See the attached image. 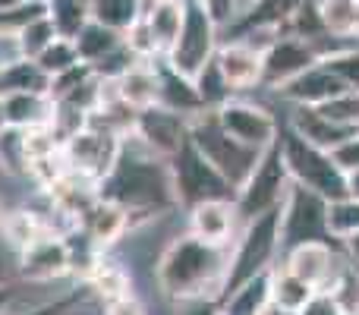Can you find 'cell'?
Segmentation results:
<instances>
[{
  "label": "cell",
  "mask_w": 359,
  "mask_h": 315,
  "mask_svg": "<svg viewBox=\"0 0 359 315\" xmlns=\"http://www.w3.org/2000/svg\"><path fill=\"white\" fill-rule=\"evenodd\" d=\"M101 315H149V306L142 303L139 293H130V297L111 300V303H101Z\"/></svg>",
  "instance_id": "42"
},
{
  "label": "cell",
  "mask_w": 359,
  "mask_h": 315,
  "mask_svg": "<svg viewBox=\"0 0 359 315\" xmlns=\"http://www.w3.org/2000/svg\"><path fill=\"white\" fill-rule=\"evenodd\" d=\"M19 259V281L29 284H54L73 274V255H69L67 236L44 234L35 246H29Z\"/></svg>",
  "instance_id": "14"
},
{
  "label": "cell",
  "mask_w": 359,
  "mask_h": 315,
  "mask_svg": "<svg viewBox=\"0 0 359 315\" xmlns=\"http://www.w3.org/2000/svg\"><path fill=\"white\" fill-rule=\"evenodd\" d=\"M215 63L221 69L224 82L233 95L252 92V88H262V69H265V51L252 48L246 41H236V38H227V41L217 48Z\"/></svg>",
  "instance_id": "16"
},
{
  "label": "cell",
  "mask_w": 359,
  "mask_h": 315,
  "mask_svg": "<svg viewBox=\"0 0 359 315\" xmlns=\"http://www.w3.org/2000/svg\"><path fill=\"white\" fill-rule=\"evenodd\" d=\"M297 315H344V312H341V306L334 303V297H331V293L316 290L309 297V303H306Z\"/></svg>",
  "instance_id": "44"
},
{
  "label": "cell",
  "mask_w": 359,
  "mask_h": 315,
  "mask_svg": "<svg viewBox=\"0 0 359 315\" xmlns=\"http://www.w3.org/2000/svg\"><path fill=\"white\" fill-rule=\"evenodd\" d=\"M41 16H48V0H6L0 4V32L19 35L25 25Z\"/></svg>",
  "instance_id": "33"
},
{
  "label": "cell",
  "mask_w": 359,
  "mask_h": 315,
  "mask_svg": "<svg viewBox=\"0 0 359 315\" xmlns=\"http://www.w3.org/2000/svg\"><path fill=\"white\" fill-rule=\"evenodd\" d=\"M133 136H136L151 155L170 161L183 149L186 139H189V120L168 111V107H149V111L136 114Z\"/></svg>",
  "instance_id": "13"
},
{
  "label": "cell",
  "mask_w": 359,
  "mask_h": 315,
  "mask_svg": "<svg viewBox=\"0 0 359 315\" xmlns=\"http://www.w3.org/2000/svg\"><path fill=\"white\" fill-rule=\"evenodd\" d=\"M322 63L350 88L359 92V48H337V51H325Z\"/></svg>",
  "instance_id": "37"
},
{
  "label": "cell",
  "mask_w": 359,
  "mask_h": 315,
  "mask_svg": "<svg viewBox=\"0 0 359 315\" xmlns=\"http://www.w3.org/2000/svg\"><path fill=\"white\" fill-rule=\"evenodd\" d=\"M19 60H25L19 35H13V32H0V73L10 69V67H16Z\"/></svg>",
  "instance_id": "43"
},
{
  "label": "cell",
  "mask_w": 359,
  "mask_h": 315,
  "mask_svg": "<svg viewBox=\"0 0 359 315\" xmlns=\"http://www.w3.org/2000/svg\"><path fill=\"white\" fill-rule=\"evenodd\" d=\"M174 315H221V300H186V303H174Z\"/></svg>",
  "instance_id": "45"
},
{
  "label": "cell",
  "mask_w": 359,
  "mask_h": 315,
  "mask_svg": "<svg viewBox=\"0 0 359 315\" xmlns=\"http://www.w3.org/2000/svg\"><path fill=\"white\" fill-rule=\"evenodd\" d=\"M318 19L328 38H341V41L359 38V0H322Z\"/></svg>",
  "instance_id": "27"
},
{
  "label": "cell",
  "mask_w": 359,
  "mask_h": 315,
  "mask_svg": "<svg viewBox=\"0 0 359 315\" xmlns=\"http://www.w3.org/2000/svg\"><path fill=\"white\" fill-rule=\"evenodd\" d=\"M158 107H168V111H174L186 120H192L196 114L205 111L202 98L196 92V82L174 73L164 60L158 63Z\"/></svg>",
  "instance_id": "22"
},
{
  "label": "cell",
  "mask_w": 359,
  "mask_h": 315,
  "mask_svg": "<svg viewBox=\"0 0 359 315\" xmlns=\"http://www.w3.org/2000/svg\"><path fill=\"white\" fill-rule=\"evenodd\" d=\"M130 227H133L130 215H126L120 205L107 202V199H101V196H98V202L86 211V217L79 221V230L101 249V253L117 249V243L130 234Z\"/></svg>",
  "instance_id": "19"
},
{
  "label": "cell",
  "mask_w": 359,
  "mask_h": 315,
  "mask_svg": "<svg viewBox=\"0 0 359 315\" xmlns=\"http://www.w3.org/2000/svg\"><path fill=\"white\" fill-rule=\"evenodd\" d=\"M73 44H76V51H79V60L88 63V67H95L98 60H104L107 54H114V51L123 44V35L88 19V22L76 32Z\"/></svg>",
  "instance_id": "28"
},
{
  "label": "cell",
  "mask_w": 359,
  "mask_h": 315,
  "mask_svg": "<svg viewBox=\"0 0 359 315\" xmlns=\"http://www.w3.org/2000/svg\"><path fill=\"white\" fill-rule=\"evenodd\" d=\"M13 92H50V79L35 60H19L0 73V95Z\"/></svg>",
  "instance_id": "30"
},
{
  "label": "cell",
  "mask_w": 359,
  "mask_h": 315,
  "mask_svg": "<svg viewBox=\"0 0 359 315\" xmlns=\"http://www.w3.org/2000/svg\"><path fill=\"white\" fill-rule=\"evenodd\" d=\"M347 196L359 199V167L356 170H347Z\"/></svg>",
  "instance_id": "48"
},
{
  "label": "cell",
  "mask_w": 359,
  "mask_h": 315,
  "mask_svg": "<svg viewBox=\"0 0 359 315\" xmlns=\"http://www.w3.org/2000/svg\"><path fill=\"white\" fill-rule=\"evenodd\" d=\"M240 215H236L233 199H211L186 208V234L198 236L215 246H230L240 234Z\"/></svg>",
  "instance_id": "15"
},
{
  "label": "cell",
  "mask_w": 359,
  "mask_h": 315,
  "mask_svg": "<svg viewBox=\"0 0 359 315\" xmlns=\"http://www.w3.org/2000/svg\"><path fill=\"white\" fill-rule=\"evenodd\" d=\"M328 199L318 192L306 189L299 183H290L284 202H280V255L287 249L299 246V243L322 240L331 243V227H328Z\"/></svg>",
  "instance_id": "8"
},
{
  "label": "cell",
  "mask_w": 359,
  "mask_h": 315,
  "mask_svg": "<svg viewBox=\"0 0 359 315\" xmlns=\"http://www.w3.org/2000/svg\"><path fill=\"white\" fill-rule=\"evenodd\" d=\"M168 164H170V180H174V199L180 208H192V205L211 202V199H236V189L189 139Z\"/></svg>",
  "instance_id": "7"
},
{
  "label": "cell",
  "mask_w": 359,
  "mask_h": 315,
  "mask_svg": "<svg viewBox=\"0 0 359 315\" xmlns=\"http://www.w3.org/2000/svg\"><path fill=\"white\" fill-rule=\"evenodd\" d=\"M331 155H334V161L344 167V170H356V167H359V133L353 139H347L341 149H334Z\"/></svg>",
  "instance_id": "46"
},
{
  "label": "cell",
  "mask_w": 359,
  "mask_h": 315,
  "mask_svg": "<svg viewBox=\"0 0 359 315\" xmlns=\"http://www.w3.org/2000/svg\"><path fill=\"white\" fill-rule=\"evenodd\" d=\"M215 117L230 139H236L240 145H246L252 152H268L278 142V133H280L278 117L265 105H259V101L233 95V98H227L217 107Z\"/></svg>",
  "instance_id": "11"
},
{
  "label": "cell",
  "mask_w": 359,
  "mask_h": 315,
  "mask_svg": "<svg viewBox=\"0 0 359 315\" xmlns=\"http://www.w3.org/2000/svg\"><path fill=\"white\" fill-rule=\"evenodd\" d=\"M278 255H280V205L240 227L236 240L230 243V265H227L224 293L252 281L255 274L271 272Z\"/></svg>",
  "instance_id": "4"
},
{
  "label": "cell",
  "mask_w": 359,
  "mask_h": 315,
  "mask_svg": "<svg viewBox=\"0 0 359 315\" xmlns=\"http://www.w3.org/2000/svg\"><path fill=\"white\" fill-rule=\"evenodd\" d=\"M145 13V0H88V19L120 35L133 29Z\"/></svg>",
  "instance_id": "26"
},
{
  "label": "cell",
  "mask_w": 359,
  "mask_h": 315,
  "mask_svg": "<svg viewBox=\"0 0 359 315\" xmlns=\"http://www.w3.org/2000/svg\"><path fill=\"white\" fill-rule=\"evenodd\" d=\"M35 63L48 73V79H57V76H63V73H69L73 67H79V51H76V44H73V38H57L54 44H48V48L41 51V54L35 57Z\"/></svg>",
  "instance_id": "34"
},
{
  "label": "cell",
  "mask_w": 359,
  "mask_h": 315,
  "mask_svg": "<svg viewBox=\"0 0 359 315\" xmlns=\"http://www.w3.org/2000/svg\"><path fill=\"white\" fill-rule=\"evenodd\" d=\"M322 60L318 44L306 41V38L280 35L265 48V69H262V88H280L299 73Z\"/></svg>",
  "instance_id": "12"
},
{
  "label": "cell",
  "mask_w": 359,
  "mask_h": 315,
  "mask_svg": "<svg viewBox=\"0 0 359 315\" xmlns=\"http://www.w3.org/2000/svg\"><path fill=\"white\" fill-rule=\"evenodd\" d=\"M278 92H280V98L290 101L293 107H322L325 101L337 98V95L350 92V88L344 86V82L337 79L322 60H318L316 67H309L306 73H299L297 79H290L287 86H280Z\"/></svg>",
  "instance_id": "18"
},
{
  "label": "cell",
  "mask_w": 359,
  "mask_h": 315,
  "mask_svg": "<svg viewBox=\"0 0 359 315\" xmlns=\"http://www.w3.org/2000/svg\"><path fill=\"white\" fill-rule=\"evenodd\" d=\"M284 268L290 274H297L299 281H306L312 290H325L328 281L334 278V272L341 268V259H337V253H334L331 243L312 240V243H299V246L287 249Z\"/></svg>",
  "instance_id": "17"
},
{
  "label": "cell",
  "mask_w": 359,
  "mask_h": 315,
  "mask_svg": "<svg viewBox=\"0 0 359 315\" xmlns=\"http://www.w3.org/2000/svg\"><path fill=\"white\" fill-rule=\"evenodd\" d=\"M6 215H10V208H6V199H4V192H0V230H4Z\"/></svg>",
  "instance_id": "50"
},
{
  "label": "cell",
  "mask_w": 359,
  "mask_h": 315,
  "mask_svg": "<svg viewBox=\"0 0 359 315\" xmlns=\"http://www.w3.org/2000/svg\"><path fill=\"white\" fill-rule=\"evenodd\" d=\"M230 246H215L192 234H177L155 268V287L170 306L186 300H221L227 284Z\"/></svg>",
  "instance_id": "2"
},
{
  "label": "cell",
  "mask_w": 359,
  "mask_h": 315,
  "mask_svg": "<svg viewBox=\"0 0 359 315\" xmlns=\"http://www.w3.org/2000/svg\"><path fill=\"white\" fill-rule=\"evenodd\" d=\"M341 246H344V255H347L350 265L359 268V230H353V234L341 236Z\"/></svg>",
  "instance_id": "47"
},
{
  "label": "cell",
  "mask_w": 359,
  "mask_h": 315,
  "mask_svg": "<svg viewBox=\"0 0 359 315\" xmlns=\"http://www.w3.org/2000/svg\"><path fill=\"white\" fill-rule=\"evenodd\" d=\"M0 4H6V0H0Z\"/></svg>",
  "instance_id": "52"
},
{
  "label": "cell",
  "mask_w": 359,
  "mask_h": 315,
  "mask_svg": "<svg viewBox=\"0 0 359 315\" xmlns=\"http://www.w3.org/2000/svg\"><path fill=\"white\" fill-rule=\"evenodd\" d=\"M278 149H280V158H284V167L293 183L318 192V196L328 199V202L347 199V170L337 164L331 152L312 145L309 139L299 136L290 123L280 126Z\"/></svg>",
  "instance_id": "3"
},
{
  "label": "cell",
  "mask_w": 359,
  "mask_h": 315,
  "mask_svg": "<svg viewBox=\"0 0 359 315\" xmlns=\"http://www.w3.org/2000/svg\"><path fill=\"white\" fill-rule=\"evenodd\" d=\"M189 142L202 152L211 164L221 170V177L227 180L233 189H240L249 180V173L255 170L262 152H252L246 145H240L236 139H230L227 133L221 130L215 111H202L189 120Z\"/></svg>",
  "instance_id": "6"
},
{
  "label": "cell",
  "mask_w": 359,
  "mask_h": 315,
  "mask_svg": "<svg viewBox=\"0 0 359 315\" xmlns=\"http://www.w3.org/2000/svg\"><path fill=\"white\" fill-rule=\"evenodd\" d=\"M325 293L334 297V303L341 306L344 315H359V268L350 265V262H341V268L328 281Z\"/></svg>",
  "instance_id": "32"
},
{
  "label": "cell",
  "mask_w": 359,
  "mask_h": 315,
  "mask_svg": "<svg viewBox=\"0 0 359 315\" xmlns=\"http://www.w3.org/2000/svg\"><path fill=\"white\" fill-rule=\"evenodd\" d=\"M198 4L208 10V16L215 19L221 32H227L230 25H233V19L240 16V10H243V0H198Z\"/></svg>",
  "instance_id": "41"
},
{
  "label": "cell",
  "mask_w": 359,
  "mask_h": 315,
  "mask_svg": "<svg viewBox=\"0 0 359 315\" xmlns=\"http://www.w3.org/2000/svg\"><path fill=\"white\" fill-rule=\"evenodd\" d=\"M183 13H186V0H158V4L145 6L142 19L149 25L151 41H155V51L161 60L170 51V44L177 41L180 25H183Z\"/></svg>",
  "instance_id": "23"
},
{
  "label": "cell",
  "mask_w": 359,
  "mask_h": 315,
  "mask_svg": "<svg viewBox=\"0 0 359 315\" xmlns=\"http://www.w3.org/2000/svg\"><path fill=\"white\" fill-rule=\"evenodd\" d=\"M149 4H158V0H145V6H149Z\"/></svg>",
  "instance_id": "51"
},
{
  "label": "cell",
  "mask_w": 359,
  "mask_h": 315,
  "mask_svg": "<svg viewBox=\"0 0 359 315\" xmlns=\"http://www.w3.org/2000/svg\"><path fill=\"white\" fill-rule=\"evenodd\" d=\"M312 111H318L322 117H328L331 123L359 130V92H344V95H337V98L325 101L322 107H312Z\"/></svg>",
  "instance_id": "39"
},
{
  "label": "cell",
  "mask_w": 359,
  "mask_h": 315,
  "mask_svg": "<svg viewBox=\"0 0 359 315\" xmlns=\"http://www.w3.org/2000/svg\"><path fill=\"white\" fill-rule=\"evenodd\" d=\"M48 16L63 38H76L88 22V0H48Z\"/></svg>",
  "instance_id": "35"
},
{
  "label": "cell",
  "mask_w": 359,
  "mask_h": 315,
  "mask_svg": "<svg viewBox=\"0 0 359 315\" xmlns=\"http://www.w3.org/2000/svg\"><path fill=\"white\" fill-rule=\"evenodd\" d=\"M290 183L293 180L284 167L278 142H274L268 152H262L255 170L249 173V180L236 189L233 205H236V215H240V224H246V221H252V217L265 215V211L278 208V205L284 202Z\"/></svg>",
  "instance_id": "9"
},
{
  "label": "cell",
  "mask_w": 359,
  "mask_h": 315,
  "mask_svg": "<svg viewBox=\"0 0 359 315\" xmlns=\"http://www.w3.org/2000/svg\"><path fill=\"white\" fill-rule=\"evenodd\" d=\"M54 117V98L48 92H13L0 95V123L16 130H38L50 126Z\"/></svg>",
  "instance_id": "20"
},
{
  "label": "cell",
  "mask_w": 359,
  "mask_h": 315,
  "mask_svg": "<svg viewBox=\"0 0 359 315\" xmlns=\"http://www.w3.org/2000/svg\"><path fill=\"white\" fill-rule=\"evenodd\" d=\"M312 287L306 281H299L297 274H290L284 265L280 268H271V303L284 306V309H293L299 312L312 297Z\"/></svg>",
  "instance_id": "31"
},
{
  "label": "cell",
  "mask_w": 359,
  "mask_h": 315,
  "mask_svg": "<svg viewBox=\"0 0 359 315\" xmlns=\"http://www.w3.org/2000/svg\"><path fill=\"white\" fill-rule=\"evenodd\" d=\"M268 303H271V272L255 274L252 281L224 293L221 315H262Z\"/></svg>",
  "instance_id": "25"
},
{
  "label": "cell",
  "mask_w": 359,
  "mask_h": 315,
  "mask_svg": "<svg viewBox=\"0 0 359 315\" xmlns=\"http://www.w3.org/2000/svg\"><path fill=\"white\" fill-rule=\"evenodd\" d=\"M44 234H50L48 224H44V217L38 215L35 208H16L6 215L4 221V230H0V240H4L6 249H13L16 255H22L29 246H35L38 240H41Z\"/></svg>",
  "instance_id": "24"
},
{
  "label": "cell",
  "mask_w": 359,
  "mask_h": 315,
  "mask_svg": "<svg viewBox=\"0 0 359 315\" xmlns=\"http://www.w3.org/2000/svg\"><path fill=\"white\" fill-rule=\"evenodd\" d=\"M0 173L29 180V152H25V130L0 123Z\"/></svg>",
  "instance_id": "29"
},
{
  "label": "cell",
  "mask_w": 359,
  "mask_h": 315,
  "mask_svg": "<svg viewBox=\"0 0 359 315\" xmlns=\"http://www.w3.org/2000/svg\"><path fill=\"white\" fill-rule=\"evenodd\" d=\"M262 315H297V312H293V309H284V306H278V303H268Z\"/></svg>",
  "instance_id": "49"
},
{
  "label": "cell",
  "mask_w": 359,
  "mask_h": 315,
  "mask_svg": "<svg viewBox=\"0 0 359 315\" xmlns=\"http://www.w3.org/2000/svg\"><path fill=\"white\" fill-rule=\"evenodd\" d=\"M192 82H196V92H198V98H202L205 111H217L227 98H233V92L227 88V82H224V76H221V69H217L215 60H211Z\"/></svg>",
  "instance_id": "36"
},
{
  "label": "cell",
  "mask_w": 359,
  "mask_h": 315,
  "mask_svg": "<svg viewBox=\"0 0 359 315\" xmlns=\"http://www.w3.org/2000/svg\"><path fill=\"white\" fill-rule=\"evenodd\" d=\"M98 196L120 205V208L130 215L133 227L151 221V217L168 215L170 208H177L170 164L164 158L151 155L133 133L123 136L120 158H117V164L111 167V173L101 180Z\"/></svg>",
  "instance_id": "1"
},
{
  "label": "cell",
  "mask_w": 359,
  "mask_h": 315,
  "mask_svg": "<svg viewBox=\"0 0 359 315\" xmlns=\"http://www.w3.org/2000/svg\"><path fill=\"white\" fill-rule=\"evenodd\" d=\"M158 60H136L117 82V98L123 101L130 111H149V107H158Z\"/></svg>",
  "instance_id": "21"
},
{
  "label": "cell",
  "mask_w": 359,
  "mask_h": 315,
  "mask_svg": "<svg viewBox=\"0 0 359 315\" xmlns=\"http://www.w3.org/2000/svg\"><path fill=\"white\" fill-rule=\"evenodd\" d=\"M57 38H60V32H57V25L50 22V16H41L32 25H25V29L19 32V44H22L25 60H35V57L41 54L48 44H54Z\"/></svg>",
  "instance_id": "38"
},
{
  "label": "cell",
  "mask_w": 359,
  "mask_h": 315,
  "mask_svg": "<svg viewBox=\"0 0 359 315\" xmlns=\"http://www.w3.org/2000/svg\"><path fill=\"white\" fill-rule=\"evenodd\" d=\"M328 227L331 236L341 240V236L359 230V199H337V202L328 205Z\"/></svg>",
  "instance_id": "40"
},
{
  "label": "cell",
  "mask_w": 359,
  "mask_h": 315,
  "mask_svg": "<svg viewBox=\"0 0 359 315\" xmlns=\"http://www.w3.org/2000/svg\"><path fill=\"white\" fill-rule=\"evenodd\" d=\"M120 149H123V136L88 123L69 139H63V164H67L69 173L101 186V180L117 164Z\"/></svg>",
  "instance_id": "10"
},
{
  "label": "cell",
  "mask_w": 359,
  "mask_h": 315,
  "mask_svg": "<svg viewBox=\"0 0 359 315\" xmlns=\"http://www.w3.org/2000/svg\"><path fill=\"white\" fill-rule=\"evenodd\" d=\"M217 48H221V29H217V22L208 16V10L198 0H186L183 25H180L177 41L164 54V63L174 73L186 76V79H196L215 60Z\"/></svg>",
  "instance_id": "5"
}]
</instances>
